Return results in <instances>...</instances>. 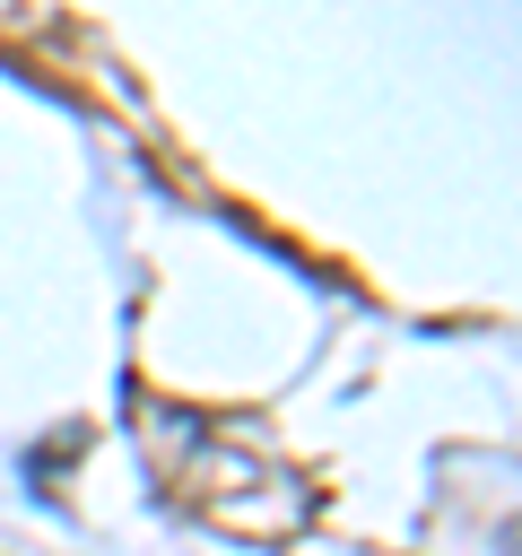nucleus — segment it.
I'll list each match as a JSON object with an SVG mask.
<instances>
[{
	"instance_id": "1",
	"label": "nucleus",
	"mask_w": 522,
	"mask_h": 556,
	"mask_svg": "<svg viewBox=\"0 0 522 556\" xmlns=\"http://www.w3.org/2000/svg\"><path fill=\"white\" fill-rule=\"evenodd\" d=\"M513 556H522V530H513Z\"/></svg>"
}]
</instances>
